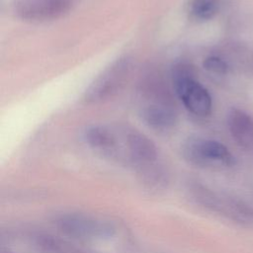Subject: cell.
Wrapping results in <instances>:
<instances>
[{"label":"cell","instance_id":"2","mask_svg":"<svg viewBox=\"0 0 253 253\" xmlns=\"http://www.w3.org/2000/svg\"><path fill=\"white\" fill-rule=\"evenodd\" d=\"M173 86L185 108L195 116L211 114L212 101L209 91L195 78L193 69L185 64H177L172 73Z\"/></svg>","mask_w":253,"mask_h":253},{"label":"cell","instance_id":"3","mask_svg":"<svg viewBox=\"0 0 253 253\" xmlns=\"http://www.w3.org/2000/svg\"><path fill=\"white\" fill-rule=\"evenodd\" d=\"M185 159L204 168H225L234 164V157L222 143L209 138H189L183 145Z\"/></svg>","mask_w":253,"mask_h":253},{"label":"cell","instance_id":"1","mask_svg":"<svg viewBox=\"0 0 253 253\" xmlns=\"http://www.w3.org/2000/svg\"><path fill=\"white\" fill-rule=\"evenodd\" d=\"M189 192L196 203L203 208L239 224L253 227V209L242 200L215 192L201 184L191 185Z\"/></svg>","mask_w":253,"mask_h":253},{"label":"cell","instance_id":"10","mask_svg":"<svg viewBox=\"0 0 253 253\" xmlns=\"http://www.w3.org/2000/svg\"><path fill=\"white\" fill-rule=\"evenodd\" d=\"M219 6L220 0H191L189 12L197 21H208L217 14Z\"/></svg>","mask_w":253,"mask_h":253},{"label":"cell","instance_id":"4","mask_svg":"<svg viewBox=\"0 0 253 253\" xmlns=\"http://www.w3.org/2000/svg\"><path fill=\"white\" fill-rule=\"evenodd\" d=\"M55 224L65 235L82 240L105 239L115 233V227L111 222L91 214L79 212L60 215L56 218Z\"/></svg>","mask_w":253,"mask_h":253},{"label":"cell","instance_id":"5","mask_svg":"<svg viewBox=\"0 0 253 253\" xmlns=\"http://www.w3.org/2000/svg\"><path fill=\"white\" fill-rule=\"evenodd\" d=\"M129 69L128 58L116 60L91 83L85 92L84 100L88 103H96L112 97L123 86Z\"/></svg>","mask_w":253,"mask_h":253},{"label":"cell","instance_id":"11","mask_svg":"<svg viewBox=\"0 0 253 253\" xmlns=\"http://www.w3.org/2000/svg\"><path fill=\"white\" fill-rule=\"evenodd\" d=\"M204 67L208 71L214 74H225L227 72V64L218 56H209L204 60Z\"/></svg>","mask_w":253,"mask_h":253},{"label":"cell","instance_id":"7","mask_svg":"<svg viewBox=\"0 0 253 253\" xmlns=\"http://www.w3.org/2000/svg\"><path fill=\"white\" fill-rule=\"evenodd\" d=\"M118 138L112 128L104 126H94L85 131V140L89 146L110 158H120Z\"/></svg>","mask_w":253,"mask_h":253},{"label":"cell","instance_id":"9","mask_svg":"<svg viewBox=\"0 0 253 253\" xmlns=\"http://www.w3.org/2000/svg\"><path fill=\"white\" fill-rule=\"evenodd\" d=\"M142 118L150 127L156 130L170 129L177 122L175 112L171 108L159 104L146 106L142 110Z\"/></svg>","mask_w":253,"mask_h":253},{"label":"cell","instance_id":"6","mask_svg":"<svg viewBox=\"0 0 253 253\" xmlns=\"http://www.w3.org/2000/svg\"><path fill=\"white\" fill-rule=\"evenodd\" d=\"M73 0H15L13 12L25 21L45 22L67 13Z\"/></svg>","mask_w":253,"mask_h":253},{"label":"cell","instance_id":"8","mask_svg":"<svg viewBox=\"0 0 253 253\" xmlns=\"http://www.w3.org/2000/svg\"><path fill=\"white\" fill-rule=\"evenodd\" d=\"M228 127L235 141L243 147L253 146V119L239 109H232L228 114Z\"/></svg>","mask_w":253,"mask_h":253}]
</instances>
